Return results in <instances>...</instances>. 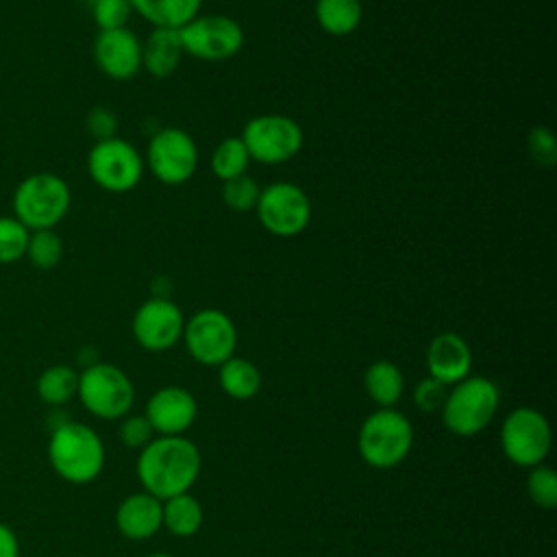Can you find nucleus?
<instances>
[{"instance_id":"nucleus-1","label":"nucleus","mask_w":557,"mask_h":557,"mask_svg":"<svg viewBox=\"0 0 557 557\" xmlns=\"http://www.w3.org/2000/svg\"><path fill=\"white\" fill-rule=\"evenodd\" d=\"M200 450L183 435H159L139 450L137 476L159 500L189 492L200 474Z\"/></svg>"},{"instance_id":"nucleus-2","label":"nucleus","mask_w":557,"mask_h":557,"mask_svg":"<svg viewBox=\"0 0 557 557\" xmlns=\"http://www.w3.org/2000/svg\"><path fill=\"white\" fill-rule=\"evenodd\" d=\"M48 461L67 483H89L104 468V444L100 435L83 422H61L48 442Z\"/></svg>"},{"instance_id":"nucleus-3","label":"nucleus","mask_w":557,"mask_h":557,"mask_svg":"<svg viewBox=\"0 0 557 557\" xmlns=\"http://www.w3.org/2000/svg\"><path fill=\"white\" fill-rule=\"evenodd\" d=\"M13 218L28 231L54 228L70 211L72 191L63 176L54 172H35L13 189Z\"/></svg>"},{"instance_id":"nucleus-4","label":"nucleus","mask_w":557,"mask_h":557,"mask_svg":"<svg viewBox=\"0 0 557 557\" xmlns=\"http://www.w3.org/2000/svg\"><path fill=\"white\" fill-rule=\"evenodd\" d=\"M500 403L498 385L485 376H466L455 383L442 405L444 426L459 437L481 433L494 418Z\"/></svg>"},{"instance_id":"nucleus-5","label":"nucleus","mask_w":557,"mask_h":557,"mask_svg":"<svg viewBox=\"0 0 557 557\" xmlns=\"http://www.w3.org/2000/svg\"><path fill=\"white\" fill-rule=\"evenodd\" d=\"M413 446V426L409 418L394 407L370 413L357 435L361 459L379 470L398 466Z\"/></svg>"},{"instance_id":"nucleus-6","label":"nucleus","mask_w":557,"mask_h":557,"mask_svg":"<svg viewBox=\"0 0 557 557\" xmlns=\"http://www.w3.org/2000/svg\"><path fill=\"white\" fill-rule=\"evenodd\" d=\"M83 407L102 420L124 418L135 400V387L128 374L104 361L87 363L83 372H78V389Z\"/></svg>"},{"instance_id":"nucleus-7","label":"nucleus","mask_w":557,"mask_h":557,"mask_svg":"<svg viewBox=\"0 0 557 557\" xmlns=\"http://www.w3.org/2000/svg\"><path fill=\"white\" fill-rule=\"evenodd\" d=\"M239 139L244 141L250 161L276 165L300 152L305 135L294 117L283 113H261L244 124Z\"/></svg>"},{"instance_id":"nucleus-8","label":"nucleus","mask_w":557,"mask_h":557,"mask_svg":"<svg viewBox=\"0 0 557 557\" xmlns=\"http://www.w3.org/2000/svg\"><path fill=\"white\" fill-rule=\"evenodd\" d=\"M144 170L146 163L139 150L117 135L96 141L87 152L89 178L109 194H126L135 189Z\"/></svg>"},{"instance_id":"nucleus-9","label":"nucleus","mask_w":557,"mask_h":557,"mask_svg":"<svg viewBox=\"0 0 557 557\" xmlns=\"http://www.w3.org/2000/svg\"><path fill=\"white\" fill-rule=\"evenodd\" d=\"M259 224L276 237L289 239L300 235L313 215L311 200L302 187L289 181H274L259 191L257 205Z\"/></svg>"},{"instance_id":"nucleus-10","label":"nucleus","mask_w":557,"mask_h":557,"mask_svg":"<svg viewBox=\"0 0 557 557\" xmlns=\"http://www.w3.org/2000/svg\"><path fill=\"white\" fill-rule=\"evenodd\" d=\"M185 348L200 366H222L235 355L237 329L228 313L222 309H200L185 320L183 337Z\"/></svg>"},{"instance_id":"nucleus-11","label":"nucleus","mask_w":557,"mask_h":557,"mask_svg":"<svg viewBox=\"0 0 557 557\" xmlns=\"http://www.w3.org/2000/svg\"><path fill=\"white\" fill-rule=\"evenodd\" d=\"M178 37L185 54L209 63L226 61L244 46V28L222 13L196 15L178 28Z\"/></svg>"},{"instance_id":"nucleus-12","label":"nucleus","mask_w":557,"mask_h":557,"mask_svg":"<svg viewBox=\"0 0 557 557\" xmlns=\"http://www.w3.org/2000/svg\"><path fill=\"white\" fill-rule=\"evenodd\" d=\"M500 448L520 468L542 463L550 450V424L546 416L533 407L513 409L500 426Z\"/></svg>"},{"instance_id":"nucleus-13","label":"nucleus","mask_w":557,"mask_h":557,"mask_svg":"<svg viewBox=\"0 0 557 557\" xmlns=\"http://www.w3.org/2000/svg\"><path fill=\"white\" fill-rule=\"evenodd\" d=\"M144 163L163 185H183L198 168V146L187 131L165 126L150 137Z\"/></svg>"},{"instance_id":"nucleus-14","label":"nucleus","mask_w":557,"mask_h":557,"mask_svg":"<svg viewBox=\"0 0 557 557\" xmlns=\"http://www.w3.org/2000/svg\"><path fill=\"white\" fill-rule=\"evenodd\" d=\"M185 315L168 296H152L144 300L131 322L135 342L148 352L170 350L183 337Z\"/></svg>"},{"instance_id":"nucleus-15","label":"nucleus","mask_w":557,"mask_h":557,"mask_svg":"<svg viewBox=\"0 0 557 557\" xmlns=\"http://www.w3.org/2000/svg\"><path fill=\"white\" fill-rule=\"evenodd\" d=\"M91 52L98 70L113 81H131L141 70V41L126 26L98 30Z\"/></svg>"},{"instance_id":"nucleus-16","label":"nucleus","mask_w":557,"mask_h":557,"mask_svg":"<svg viewBox=\"0 0 557 557\" xmlns=\"http://www.w3.org/2000/svg\"><path fill=\"white\" fill-rule=\"evenodd\" d=\"M198 413V405L191 392L178 385H165L157 389L146 403V418L159 435L185 433Z\"/></svg>"},{"instance_id":"nucleus-17","label":"nucleus","mask_w":557,"mask_h":557,"mask_svg":"<svg viewBox=\"0 0 557 557\" xmlns=\"http://www.w3.org/2000/svg\"><path fill=\"white\" fill-rule=\"evenodd\" d=\"M472 350L468 342L453 331L440 333L426 348V372L431 379L448 385L459 383L470 374Z\"/></svg>"},{"instance_id":"nucleus-18","label":"nucleus","mask_w":557,"mask_h":557,"mask_svg":"<svg viewBox=\"0 0 557 557\" xmlns=\"http://www.w3.org/2000/svg\"><path fill=\"white\" fill-rule=\"evenodd\" d=\"M115 527L128 540H148L161 527V500L148 492L126 496L115 509Z\"/></svg>"},{"instance_id":"nucleus-19","label":"nucleus","mask_w":557,"mask_h":557,"mask_svg":"<svg viewBox=\"0 0 557 557\" xmlns=\"http://www.w3.org/2000/svg\"><path fill=\"white\" fill-rule=\"evenodd\" d=\"M183 54L178 28H152L146 41H141V67L152 78L172 76L178 70Z\"/></svg>"},{"instance_id":"nucleus-20","label":"nucleus","mask_w":557,"mask_h":557,"mask_svg":"<svg viewBox=\"0 0 557 557\" xmlns=\"http://www.w3.org/2000/svg\"><path fill=\"white\" fill-rule=\"evenodd\" d=\"M128 4L154 28H181L198 15L202 0H128Z\"/></svg>"},{"instance_id":"nucleus-21","label":"nucleus","mask_w":557,"mask_h":557,"mask_svg":"<svg viewBox=\"0 0 557 557\" xmlns=\"http://www.w3.org/2000/svg\"><path fill=\"white\" fill-rule=\"evenodd\" d=\"M363 387H366V394L372 398V403L379 405V409L394 407L403 396L405 376L394 361L379 359L370 363V368L366 370Z\"/></svg>"},{"instance_id":"nucleus-22","label":"nucleus","mask_w":557,"mask_h":557,"mask_svg":"<svg viewBox=\"0 0 557 557\" xmlns=\"http://www.w3.org/2000/svg\"><path fill=\"white\" fill-rule=\"evenodd\" d=\"M313 15L326 35L346 37L359 28L363 4L361 0H315Z\"/></svg>"},{"instance_id":"nucleus-23","label":"nucleus","mask_w":557,"mask_h":557,"mask_svg":"<svg viewBox=\"0 0 557 557\" xmlns=\"http://www.w3.org/2000/svg\"><path fill=\"white\" fill-rule=\"evenodd\" d=\"M218 383L222 392L235 400H248L261 389V370L244 357H231L218 366Z\"/></svg>"},{"instance_id":"nucleus-24","label":"nucleus","mask_w":557,"mask_h":557,"mask_svg":"<svg viewBox=\"0 0 557 557\" xmlns=\"http://www.w3.org/2000/svg\"><path fill=\"white\" fill-rule=\"evenodd\" d=\"M161 520L172 535L189 537L198 533V529L202 527V520H205L202 505L189 492L176 494L172 498L161 500Z\"/></svg>"},{"instance_id":"nucleus-25","label":"nucleus","mask_w":557,"mask_h":557,"mask_svg":"<svg viewBox=\"0 0 557 557\" xmlns=\"http://www.w3.org/2000/svg\"><path fill=\"white\" fill-rule=\"evenodd\" d=\"M37 396L41 403L59 407L65 405L76 396L78 389V372L72 366L65 363H54L46 368L35 383Z\"/></svg>"},{"instance_id":"nucleus-26","label":"nucleus","mask_w":557,"mask_h":557,"mask_svg":"<svg viewBox=\"0 0 557 557\" xmlns=\"http://www.w3.org/2000/svg\"><path fill=\"white\" fill-rule=\"evenodd\" d=\"M250 154L239 137L222 139L211 152V170L224 183L228 178L248 174Z\"/></svg>"},{"instance_id":"nucleus-27","label":"nucleus","mask_w":557,"mask_h":557,"mask_svg":"<svg viewBox=\"0 0 557 557\" xmlns=\"http://www.w3.org/2000/svg\"><path fill=\"white\" fill-rule=\"evenodd\" d=\"M24 257L37 270H52L63 257V242L54 228L30 231Z\"/></svg>"},{"instance_id":"nucleus-28","label":"nucleus","mask_w":557,"mask_h":557,"mask_svg":"<svg viewBox=\"0 0 557 557\" xmlns=\"http://www.w3.org/2000/svg\"><path fill=\"white\" fill-rule=\"evenodd\" d=\"M30 231L13 215H0V263H15L24 259Z\"/></svg>"},{"instance_id":"nucleus-29","label":"nucleus","mask_w":557,"mask_h":557,"mask_svg":"<svg viewBox=\"0 0 557 557\" xmlns=\"http://www.w3.org/2000/svg\"><path fill=\"white\" fill-rule=\"evenodd\" d=\"M527 492L529 498L540 507V509H555L557 505V474L553 468L537 463L529 470L527 476Z\"/></svg>"},{"instance_id":"nucleus-30","label":"nucleus","mask_w":557,"mask_h":557,"mask_svg":"<svg viewBox=\"0 0 557 557\" xmlns=\"http://www.w3.org/2000/svg\"><path fill=\"white\" fill-rule=\"evenodd\" d=\"M259 191H261L259 183L252 176L242 174V176L224 181L220 194H222L224 205L231 207L233 211H250L257 205Z\"/></svg>"},{"instance_id":"nucleus-31","label":"nucleus","mask_w":557,"mask_h":557,"mask_svg":"<svg viewBox=\"0 0 557 557\" xmlns=\"http://www.w3.org/2000/svg\"><path fill=\"white\" fill-rule=\"evenodd\" d=\"M91 17L98 30H111L126 26L133 9L128 0H91Z\"/></svg>"},{"instance_id":"nucleus-32","label":"nucleus","mask_w":557,"mask_h":557,"mask_svg":"<svg viewBox=\"0 0 557 557\" xmlns=\"http://www.w3.org/2000/svg\"><path fill=\"white\" fill-rule=\"evenodd\" d=\"M531 159L542 168H553L557 161V141L548 126H533L527 135Z\"/></svg>"},{"instance_id":"nucleus-33","label":"nucleus","mask_w":557,"mask_h":557,"mask_svg":"<svg viewBox=\"0 0 557 557\" xmlns=\"http://www.w3.org/2000/svg\"><path fill=\"white\" fill-rule=\"evenodd\" d=\"M120 440L128 448H144L154 440V429L150 426L146 416H124L120 424Z\"/></svg>"},{"instance_id":"nucleus-34","label":"nucleus","mask_w":557,"mask_h":557,"mask_svg":"<svg viewBox=\"0 0 557 557\" xmlns=\"http://www.w3.org/2000/svg\"><path fill=\"white\" fill-rule=\"evenodd\" d=\"M446 394H448V387L444 383L426 376L416 385L413 403L422 411H435V409H442V405L446 400Z\"/></svg>"},{"instance_id":"nucleus-35","label":"nucleus","mask_w":557,"mask_h":557,"mask_svg":"<svg viewBox=\"0 0 557 557\" xmlns=\"http://www.w3.org/2000/svg\"><path fill=\"white\" fill-rule=\"evenodd\" d=\"M85 126L89 131V135L100 141V139H109V137H115L117 133V117L111 109L107 107H96L87 113V120H85Z\"/></svg>"},{"instance_id":"nucleus-36","label":"nucleus","mask_w":557,"mask_h":557,"mask_svg":"<svg viewBox=\"0 0 557 557\" xmlns=\"http://www.w3.org/2000/svg\"><path fill=\"white\" fill-rule=\"evenodd\" d=\"M0 557H20V542L13 529L0 522Z\"/></svg>"},{"instance_id":"nucleus-37","label":"nucleus","mask_w":557,"mask_h":557,"mask_svg":"<svg viewBox=\"0 0 557 557\" xmlns=\"http://www.w3.org/2000/svg\"><path fill=\"white\" fill-rule=\"evenodd\" d=\"M148 557H172V555H168V553H152V555H148Z\"/></svg>"}]
</instances>
